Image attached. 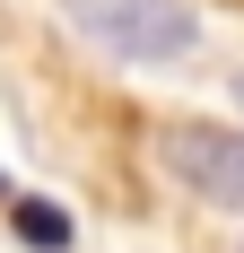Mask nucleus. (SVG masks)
Returning <instances> with one entry per match:
<instances>
[{
	"instance_id": "1",
	"label": "nucleus",
	"mask_w": 244,
	"mask_h": 253,
	"mask_svg": "<svg viewBox=\"0 0 244 253\" xmlns=\"http://www.w3.org/2000/svg\"><path fill=\"white\" fill-rule=\"evenodd\" d=\"M70 26L114 61H183L201 44V18L183 0H70Z\"/></svg>"
},
{
	"instance_id": "2",
	"label": "nucleus",
	"mask_w": 244,
	"mask_h": 253,
	"mask_svg": "<svg viewBox=\"0 0 244 253\" xmlns=\"http://www.w3.org/2000/svg\"><path fill=\"white\" fill-rule=\"evenodd\" d=\"M157 157H166L174 183H192L201 201H218V210L244 218V131H227V123H166Z\"/></svg>"
},
{
	"instance_id": "3",
	"label": "nucleus",
	"mask_w": 244,
	"mask_h": 253,
	"mask_svg": "<svg viewBox=\"0 0 244 253\" xmlns=\"http://www.w3.org/2000/svg\"><path fill=\"white\" fill-rule=\"evenodd\" d=\"M9 227H18L26 253H70V245H79L70 210H61V201H35V192H26V201H9Z\"/></svg>"
},
{
	"instance_id": "4",
	"label": "nucleus",
	"mask_w": 244,
	"mask_h": 253,
	"mask_svg": "<svg viewBox=\"0 0 244 253\" xmlns=\"http://www.w3.org/2000/svg\"><path fill=\"white\" fill-rule=\"evenodd\" d=\"M0 201H9V166H0Z\"/></svg>"
}]
</instances>
